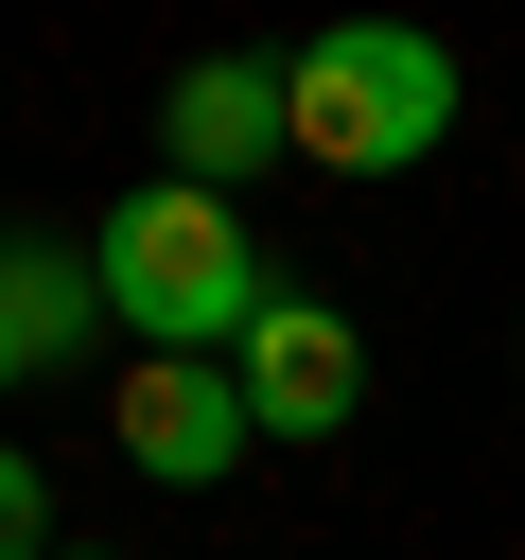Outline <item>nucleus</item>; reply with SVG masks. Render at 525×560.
Here are the masks:
<instances>
[{"instance_id":"nucleus-1","label":"nucleus","mask_w":525,"mask_h":560,"mask_svg":"<svg viewBox=\"0 0 525 560\" xmlns=\"http://www.w3.org/2000/svg\"><path fill=\"white\" fill-rule=\"evenodd\" d=\"M105 315L140 332V368H228L262 315H280V280H262V245H245V210L228 192H192V175H140L122 210H105Z\"/></svg>"},{"instance_id":"nucleus-2","label":"nucleus","mask_w":525,"mask_h":560,"mask_svg":"<svg viewBox=\"0 0 525 560\" xmlns=\"http://www.w3.org/2000/svg\"><path fill=\"white\" fill-rule=\"evenodd\" d=\"M280 88H298V158H332V175H402V158L455 140V52L402 35V18H332V35H298Z\"/></svg>"},{"instance_id":"nucleus-3","label":"nucleus","mask_w":525,"mask_h":560,"mask_svg":"<svg viewBox=\"0 0 525 560\" xmlns=\"http://www.w3.org/2000/svg\"><path fill=\"white\" fill-rule=\"evenodd\" d=\"M158 490H210V472H245V438H262V402H245V368H140L122 385V420H105Z\"/></svg>"},{"instance_id":"nucleus-4","label":"nucleus","mask_w":525,"mask_h":560,"mask_svg":"<svg viewBox=\"0 0 525 560\" xmlns=\"http://www.w3.org/2000/svg\"><path fill=\"white\" fill-rule=\"evenodd\" d=\"M158 140H175V175H192V192H228V175H262V158L298 140V88H280L262 52H210V70H175Z\"/></svg>"},{"instance_id":"nucleus-5","label":"nucleus","mask_w":525,"mask_h":560,"mask_svg":"<svg viewBox=\"0 0 525 560\" xmlns=\"http://www.w3.org/2000/svg\"><path fill=\"white\" fill-rule=\"evenodd\" d=\"M228 368H245L262 438H332V420L368 402V350H350V315H315V298H280V315H262V332H245Z\"/></svg>"},{"instance_id":"nucleus-6","label":"nucleus","mask_w":525,"mask_h":560,"mask_svg":"<svg viewBox=\"0 0 525 560\" xmlns=\"http://www.w3.org/2000/svg\"><path fill=\"white\" fill-rule=\"evenodd\" d=\"M88 332H105V262H88V245H18V262H0V385L70 368Z\"/></svg>"},{"instance_id":"nucleus-7","label":"nucleus","mask_w":525,"mask_h":560,"mask_svg":"<svg viewBox=\"0 0 525 560\" xmlns=\"http://www.w3.org/2000/svg\"><path fill=\"white\" fill-rule=\"evenodd\" d=\"M0 560H52V490H35L18 438H0Z\"/></svg>"},{"instance_id":"nucleus-8","label":"nucleus","mask_w":525,"mask_h":560,"mask_svg":"<svg viewBox=\"0 0 525 560\" xmlns=\"http://www.w3.org/2000/svg\"><path fill=\"white\" fill-rule=\"evenodd\" d=\"M0 262H18V228H0Z\"/></svg>"}]
</instances>
